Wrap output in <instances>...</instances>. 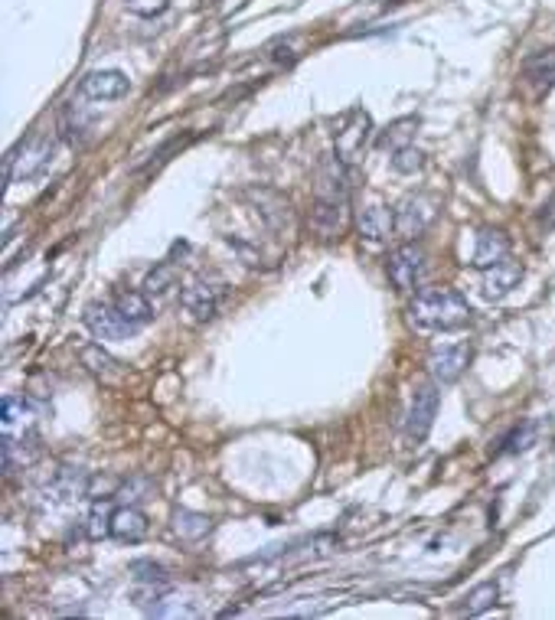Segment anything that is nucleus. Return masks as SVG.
I'll use <instances>...</instances> for the list:
<instances>
[{
    "label": "nucleus",
    "instance_id": "34",
    "mask_svg": "<svg viewBox=\"0 0 555 620\" xmlns=\"http://www.w3.org/2000/svg\"><path fill=\"white\" fill-rule=\"evenodd\" d=\"M147 490H154V483H151V480H147V477H131L128 483H121L118 496H125L128 503H134V500H144L141 493H147Z\"/></svg>",
    "mask_w": 555,
    "mask_h": 620
},
{
    "label": "nucleus",
    "instance_id": "28",
    "mask_svg": "<svg viewBox=\"0 0 555 620\" xmlns=\"http://www.w3.org/2000/svg\"><path fill=\"white\" fill-rule=\"evenodd\" d=\"M418 128V118H399L396 124H389L386 131H382V138L376 141V147H382V151H399V147H405L409 144V138H412V131Z\"/></svg>",
    "mask_w": 555,
    "mask_h": 620
},
{
    "label": "nucleus",
    "instance_id": "1",
    "mask_svg": "<svg viewBox=\"0 0 555 620\" xmlns=\"http://www.w3.org/2000/svg\"><path fill=\"white\" fill-rule=\"evenodd\" d=\"M412 320L425 330H461L471 324V304L451 288H422L412 301Z\"/></svg>",
    "mask_w": 555,
    "mask_h": 620
},
{
    "label": "nucleus",
    "instance_id": "4",
    "mask_svg": "<svg viewBox=\"0 0 555 620\" xmlns=\"http://www.w3.org/2000/svg\"><path fill=\"white\" fill-rule=\"evenodd\" d=\"M438 402H441L438 382H425V386L415 389L409 421H405V438H409L412 448H418V444L428 438V431L435 425V415H438Z\"/></svg>",
    "mask_w": 555,
    "mask_h": 620
},
{
    "label": "nucleus",
    "instance_id": "7",
    "mask_svg": "<svg viewBox=\"0 0 555 620\" xmlns=\"http://www.w3.org/2000/svg\"><path fill=\"white\" fill-rule=\"evenodd\" d=\"M467 363H471V346L467 343H451V346H438L428 356V372L438 386H451L464 376Z\"/></svg>",
    "mask_w": 555,
    "mask_h": 620
},
{
    "label": "nucleus",
    "instance_id": "8",
    "mask_svg": "<svg viewBox=\"0 0 555 620\" xmlns=\"http://www.w3.org/2000/svg\"><path fill=\"white\" fill-rule=\"evenodd\" d=\"M386 271H389V281L396 284L399 291H412L415 284L422 281V275H425V252L415 242L402 245V248H396V252L389 255Z\"/></svg>",
    "mask_w": 555,
    "mask_h": 620
},
{
    "label": "nucleus",
    "instance_id": "29",
    "mask_svg": "<svg viewBox=\"0 0 555 620\" xmlns=\"http://www.w3.org/2000/svg\"><path fill=\"white\" fill-rule=\"evenodd\" d=\"M131 575L134 585H170V575L164 565L151 562V558H141V562H131Z\"/></svg>",
    "mask_w": 555,
    "mask_h": 620
},
{
    "label": "nucleus",
    "instance_id": "25",
    "mask_svg": "<svg viewBox=\"0 0 555 620\" xmlns=\"http://www.w3.org/2000/svg\"><path fill=\"white\" fill-rule=\"evenodd\" d=\"M536 438H539V421H523V425H516L507 438H503L500 454H523L533 448Z\"/></svg>",
    "mask_w": 555,
    "mask_h": 620
},
{
    "label": "nucleus",
    "instance_id": "24",
    "mask_svg": "<svg viewBox=\"0 0 555 620\" xmlns=\"http://www.w3.org/2000/svg\"><path fill=\"white\" fill-rule=\"evenodd\" d=\"M500 598V588L493 585V581H487V585H477L471 594L464 598V604L458 607V614H467V617H477V614H484L490 611L493 604H497Z\"/></svg>",
    "mask_w": 555,
    "mask_h": 620
},
{
    "label": "nucleus",
    "instance_id": "14",
    "mask_svg": "<svg viewBox=\"0 0 555 620\" xmlns=\"http://www.w3.org/2000/svg\"><path fill=\"white\" fill-rule=\"evenodd\" d=\"M507 255H510V239H507V232H500V229H484V232L477 235L474 268L487 271V268H493V265H500Z\"/></svg>",
    "mask_w": 555,
    "mask_h": 620
},
{
    "label": "nucleus",
    "instance_id": "18",
    "mask_svg": "<svg viewBox=\"0 0 555 620\" xmlns=\"http://www.w3.org/2000/svg\"><path fill=\"white\" fill-rule=\"evenodd\" d=\"M523 76L536 92H549L555 85V49H536L523 62Z\"/></svg>",
    "mask_w": 555,
    "mask_h": 620
},
{
    "label": "nucleus",
    "instance_id": "13",
    "mask_svg": "<svg viewBox=\"0 0 555 620\" xmlns=\"http://www.w3.org/2000/svg\"><path fill=\"white\" fill-rule=\"evenodd\" d=\"M520 281H523V265L503 258L500 265H493V268L484 271V284H480V288H484L487 301H500V297H507Z\"/></svg>",
    "mask_w": 555,
    "mask_h": 620
},
{
    "label": "nucleus",
    "instance_id": "15",
    "mask_svg": "<svg viewBox=\"0 0 555 620\" xmlns=\"http://www.w3.org/2000/svg\"><path fill=\"white\" fill-rule=\"evenodd\" d=\"M249 196L255 200L258 213L268 219L271 229H288L291 226V203L281 193L268 190V186H258V190H249Z\"/></svg>",
    "mask_w": 555,
    "mask_h": 620
},
{
    "label": "nucleus",
    "instance_id": "3",
    "mask_svg": "<svg viewBox=\"0 0 555 620\" xmlns=\"http://www.w3.org/2000/svg\"><path fill=\"white\" fill-rule=\"evenodd\" d=\"M369 138H373V118L363 108H350L333 124V154L343 167H353L363 157Z\"/></svg>",
    "mask_w": 555,
    "mask_h": 620
},
{
    "label": "nucleus",
    "instance_id": "20",
    "mask_svg": "<svg viewBox=\"0 0 555 620\" xmlns=\"http://www.w3.org/2000/svg\"><path fill=\"white\" fill-rule=\"evenodd\" d=\"M115 307H118V314L131 320L134 327H144L154 320V307H151V301H147V294H141V291H115Z\"/></svg>",
    "mask_w": 555,
    "mask_h": 620
},
{
    "label": "nucleus",
    "instance_id": "35",
    "mask_svg": "<svg viewBox=\"0 0 555 620\" xmlns=\"http://www.w3.org/2000/svg\"><path fill=\"white\" fill-rule=\"evenodd\" d=\"M85 529H89V536H92V539H105V536H111V513L105 516L102 510H95V513L89 516V526H85Z\"/></svg>",
    "mask_w": 555,
    "mask_h": 620
},
{
    "label": "nucleus",
    "instance_id": "23",
    "mask_svg": "<svg viewBox=\"0 0 555 620\" xmlns=\"http://www.w3.org/2000/svg\"><path fill=\"white\" fill-rule=\"evenodd\" d=\"M174 532L183 542H200V539L209 536V532H213V519L203 516V513H193V510H177L174 513Z\"/></svg>",
    "mask_w": 555,
    "mask_h": 620
},
{
    "label": "nucleus",
    "instance_id": "5",
    "mask_svg": "<svg viewBox=\"0 0 555 620\" xmlns=\"http://www.w3.org/2000/svg\"><path fill=\"white\" fill-rule=\"evenodd\" d=\"M85 327L92 330V337L98 343H121V340H128L138 333V327L131 324V320H125L118 314V307L115 304H89L85 307Z\"/></svg>",
    "mask_w": 555,
    "mask_h": 620
},
{
    "label": "nucleus",
    "instance_id": "21",
    "mask_svg": "<svg viewBox=\"0 0 555 620\" xmlns=\"http://www.w3.org/2000/svg\"><path fill=\"white\" fill-rule=\"evenodd\" d=\"M89 474L79 467H59L53 483H49V490L56 493V500H72V496H85V490H89Z\"/></svg>",
    "mask_w": 555,
    "mask_h": 620
},
{
    "label": "nucleus",
    "instance_id": "27",
    "mask_svg": "<svg viewBox=\"0 0 555 620\" xmlns=\"http://www.w3.org/2000/svg\"><path fill=\"white\" fill-rule=\"evenodd\" d=\"M92 111H82V105H69L63 111V138L66 141H82L85 138V131H89V124H92Z\"/></svg>",
    "mask_w": 555,
    "mask_h": 620
},
{
    "label": "nucleus",
    "instance_id": "19",
    "mask_svg": "<svg viewBox=\"0 0 555 620\" xmlns=\"http://www.w3.org/2000/svg\"><path fill=\"white\" fill-rule=\"evenodd\" d=\"M0 421H4V434H27L33 425V405L23 395H7L0 405Z\"/></svg>",
    "mask_w": 555,
    "mask_h": 620
},
{
    "label": "nucleus",
    "instance_id": "16",
    "mask_svg": "<svg viewBox=\"0 0 555 620\" xmlns=\"http://www.w3.org/2000/svg\"><path fill=\"white\" fill-rule=\"evenodd\" d=\"M0 454H4V474H14L17 467L33 464L40 448H36V438L30 431L27 434H4V441H0Z\"/></svg>",
    "mask_w": 555,
    "mask_h": 620
},
{
    "label": "nucleus",
    "instance_id": "17",
    "mask_svg": "<svg viewBox=\"0 0 555 620\" xmlns=\"http://www.w3.org/2000/svg\"><path fill=\"white\" fill-rule=\"evenodd\" d=\"M147 536V516L138 510V506H118L111 513V539L118 542H141Z\"/></svg>",
    "mask_w": 555,
    "mask_h": 620
},
{
    "label": "nucleus",
    "instance_id": "31",
    "mask_svg": "<svg viewBox=\"0 0 555 620\" xmlns=\"http://www.w3.org/2000/svg\"><path fill=\"white\" fill-rule=\"evenodd\" d=\"M422 167H425V154L418 151V147H412V144L399 147L396 157H392V170H396V173H418Z\"/></svg>",
    "mask_w": 555,
    "mask_h": 620
},
{
    "label": "nucleus",
    "instance_id": "30",
    "mask_svg": "<svg viewBox=\"0 0 555 620\" xmlns=\"http://www.w3.org/2000/svg\"><path fill=\"white\" fill-rule=\"evenodd\" d=\"M177 284V268L174 265H157L151 275L144 278V294H167Z\"/></svg>",
    "mask_w": 555,
    "mask_h": 620
},
{
    "label": "nucleus",
    "instance_id": "6",
    "mask_svg": "<svg viewBox=\"0 0 555 620\" xmlns=\"http://www.w3.org/2000/svg\"><path fill=\"white\" fill-rule=\"evenodd\" d=\"M431 219H435V200L425 193H412L396 206V232L402 235L405 242H415L422 235Z\"/></svg>",
    "mask_w": 555,
    "mask_h": 620
},
{
    "label": "nucleus",
    "instance_id": "2",
    "mask_svg": "<svg viewBox=\"0 0 555 620\" xmlns=\"http://www.w3.org/2000/svg\"><path fill=\"white\" fill-rule=\"evenodd\" d=\"M53 151H56V141H49V138H30V141L17 144L14 151L4 157L7 186L10 183H30L40 177V173H46L49 164H53Z\"/></svg>",
    "mask_w": 555,
    "mask_h": 620
},
{
    "label": "nucleus",
    "instance_id": "22",
    "mask_svg": "<svg viewBox=\"0 0 555 620\" xmlns=\"http://www.w3.org/2000/svg\"><path fill=\"white\" fill-rule=\"evenodd\" d=\"M82 366L89 369L92 376L105 379V382H115V379L121 376L118 359L111 356V353H105L102 343H89V346H85V350H82Z\"/></svg>",
    "mask_w": 555,
    "mask_h": 620
},
{
    "label": "nucleus",
    "instance_id": "33",
    "mask_svg": "<svg viewBox=\"0 0 555 620\" xmlns=\"http://www.w3.org/2000/svg\"><path fill=\"white\" fill-rule=\"evenodd\" d=\"M125 7L138 17H160L170 7V0H125Z\"/></svg>",
    "mask_w": 555,
    "mask_h": 620
},
{
    "label": "nucleus",
    "instance_id": "26",
    "mask_svg": "<svg viewBox=\"0 0 555 620\" xmlns=\"http://www.w3.org/2000/svg\"><path fill=\"white\" fill-rule=\"evenodd\" d=\"M154 617H196L200 614V604H196L193 598H177V594H164L151 611Z\"/></svg>",
    "mask_w": 555,
    "mask_h": 620
},
{
    "label": "nucleus",
    "instance_id": "11",
    "mask_svg": "<svg viewBox=\"0 0 555 620\" xmlns=\"http://www.w3.org/2000/svg\"><path fill=\"white\" fill-rule=\"evenodd\" d=\"M356 229H360V235L369 242L389 239V232H396V209L382 206L379 200H369L360 213H356Z\"/></svg>",
    "mask_w": 555,
    "mask_h": 620
},
{
    "label": "nucleus",
    "instance_id": "32",
    "mask_svg": "<svg viewBox=\"0 0 555 620\" xmlns=\"http://www.w3.org/2000/svg\"><path fill=\"white\" fill-rule=\"evenodd\" d=\"M118 490H121V483L115 477H92L85 496H92V500H111V496H118Z\"/></svg>",
    "mask_w": 555,
    "mask_h": 620
},
{
    "label": "nucleus",
    "instance_id": "10",
    "mask_svg": "<svg viewBox=\"0 0 555 620\" xmlns=\"http://www.w3.org/2000/svg\"><path fill=\"white\" fill-rule=\"evenodd\" d=\"M219 297H222V291L216 288L213 281H193L190 288L180 294V304H183V310H187V314L196 320V324H206V320L216 317Z\"/></svg>",
    "mask_w": 555,
    "mask_h": 620
},
{
    "label": "nucleus",
    "instance_id": "9",
    "mask_svg": "<svg viewBox=\"0 0 555 620\" xmlns=\"http://www.w3.org/2000/svg\"><path fill=\"white\" fill-rule=\"evenodd\" d=\"M79 92L92 102H118L131 92V79L118 69H95L82 79Z\"/></svg>",
    "mask_w": 555,
    "mask_h": 620
},
{
    "label": "nucleus",
    "instance_id": "12",
    "mask_svg": "<svg viewBox=\"0 0 555 620\" xmlns=\"http://www.w3.org/2000/svg\"><path fill=\"white\" fill-rule=\"evenodd\" d=\"M307 226H311L320 239H340L343 229H347V203L317 200L311 216H307Z\"/></svg>",
    "mask_w": 555,
    "mask_h": 620
}]
</instances>
